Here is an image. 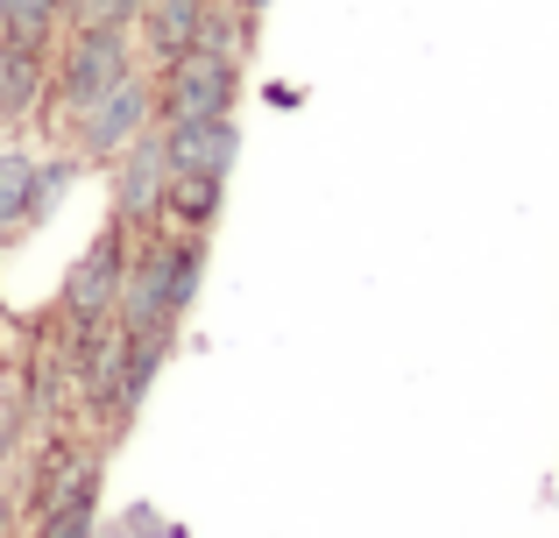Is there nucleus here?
<instances>
[{
    "mask_svg": "<svg viewBox=\"0 0 559 538\" xmlns=\"http://www.w3.org/2000/svg\"><path fill=\"white\" fill-rule=\"evenodd\" d=\"M199 276H205V241L199 235L142 241V249L128 255L114 326H121V333H170L191 312V298H199Z\"/></svg>",
    "mask_w": 559,
    "mask_h": 538,
    "instance_id": "obj_1",
    "label": "nucleus"
},
{
    "mask_svg": "<svg viewBox=\"0 0 559 538\" xmlns=\"http://www.w3.org/2000/svg\"><path fill=\"white\" fill-rule=\"evenodd\" d=\"M121 79H135V36L121 22H79L71 28L64 71H57V99L71 113H85L99 93H114Z\"/></svg>",
    "mask_w": 559,
    "mask_h": 538,
    "instance_id": "obj_2",
    "label": "nucleus"
},
{
    "mask_svg": "<svg viewBox=\"0 0 559 538\" xmlns=\"http://www.w3.org/2000/svg\"><path fill=\"white\" fill-rule=\"evenodd\" d=\"M121 276H128V227L114 220V235L99 241V249H85L79 263H71V276H64V319H71V333L107 326L114 304H121Z\"/></svg>",
    "mask_w": 559,
    "mask_h": 538,
    "instance_id": "obj_3",
    "label": "nucleus"
},
{
    "mask_svg": "<svg viewBox=\"0 0 559 538\" xmlns=\"http://www.w3.org/2000/svg\"><path fill=\"white\" fill-rule=\"evenodd\" d=\"M142 128H156V93H150V79H121L114 93H99L93 107L79 113V156L85 164H107Z\"/></svg>",
    "mask_w": 559,
    "mask_h": 538,
    "instance_id": "obj_4",
    "label": "nucleus"
},
{
    "mask_svg": "<svg viewBox=\"0 0 559 538\" xmlns=\"http://www.w3.org/2000/svg\"><path fill=\"white\" fill-rule=\"evenodd\" d=\"M164 156L170 178L199 170V178L227 184L234 156H241V128H234V113H164Z\"/></svg>",
    "mask_w": 559,
    "mask_h": 538,
    "instance_id": "obj_5",
    "label": "nucleus"
},
{
    "mask_svg": "<svg viewBox=\"0 0 559 538\" xmlns=\"http://www.w3.org/2000/svg\"><path fill=\"white\" fill-rule=\"evenodd\" d=\"M164 192H170L164 128H142V135L114 156V220H121V227L156 220V213H164Z\"/></svg>",
    "mask_w": 559,
    "mask_h": 538,
    "instance_id": "obj_6",
    "label": "nucleus"
},
{
    "mask_svg": "<svg viewBox=\"0 0 559 538\" xmlns=\"http://www.w3.org/2000/svg\"><path fill=\"white\" fill-rule=\"evenodd\" d=\"M241 93V57L227 50H185L164 64V113H227Z\"/></svg>",
    "mask_w": 559,
    "mask_h": 538,
    "instance_id": "obj_7",
    "label": "nucleus"
},
{
    "mask_svg": "<svg viewBox=\"0 0 559 538\" xmlns=\"http://www.w3.org/2000/svg\"><path fill=\"white\" fill-rule=\"evenodd\" d=\"M199 22H205V0H150L142 8V43H150L156 64H178L199 43Z\"/></svg>",
    "mask_w": 559,
    "mask_h": 538,
    "instance_id": "obj_8",
    "label": "nucleus"
},
{
    "mask_svg": "<svg viewBox=\"0 0 559 538\" xmlns=\"http://www.w3.org/2000/svg\"><path fill=\"white\" fill-rule=\"evenodd\" d=\"M43 99V43H0V121H22Z\"/></svg>",
    "mask_w": 559,
    "mask_h": 538,
    "instance_id": "obj_9",
    "label": "nucleus"
},
{
    "mask_svg": "<svg viewBox=\"0 0 559 538\" xmlns=\"http://www.w3.org/2000/svg\"><path fill=\"white\" fill-rule=\"evenodd\" d=\"M164 355H170V333H128V355H121V418L142 411V397H150Z\"/></svg>",
    "mask_w": 559,
    "mask_h": 538,
    "instance_id": "obj_10",
    "label": "nucleus"
},
{
    "mask_svg": "<svg viewBox=\"0 0 559 538\" xmlns=\"http://www.w3.org/2000/svg\"><path fill=\"white\" fill-rule=\"evenodd\" d=\"M99 531V475H85L64 503L36 511V538H93Z\"/></svg>",
    "mask_w": 559,
    "mask_h": 538,
    "instance_id": "obj_11",
    "label": "nucleus"
},
{
    "mask_svg": "<svg viewBox=\"0 0 559 538\" xmlns=\"http://www.w3.org/2000/svg\"><path fill=\"white\" fill-rule=\"evenodd\" d=\"M28 192H36V156L0 150V235L28 227Z\"/></svg>",
    "mask_w": 559,
    "mask_h": 538,
    "instance_id": "obj_12",
    "label": "nucleus"
},
{
    "mask_svg": "<svg viewBox=\"0 0 559 538\" xmlns=\"http://www.w3.org/2000/svg\"><path fill=\"white\" fill-rule=\"evenodd\" d=\"M164 213H170V220H185L191 235H199V227L219 213V178H199V170L170 178V192H164Z\"/></svg>",
    "mask_w": 559,
    "mask_h": 538,
    "instance_id": "obj_13",
    "label": "nucleus"
},
{
    "mask_svg": "<svg viewBox=\"0 0 559 538\" xmlns=\"http://www.w3.org/2000/svg\"><path fill=\"white\" fill-rule=\"evenodd\" d=\"M57 14H64V0H0V28H8V43H50Z\"/></svg>",
    "mask_w": 559,
    "mask_h": 538,
    "instance_id": "obj_14",
    "label": "nucleus"
},
{
    "mask_svg": "<svg viewBox=\"0 0 559 538\" xmlns=\"http://www.w3.org/2000/svg\"><path fill=\"white\" fill-rule=\"evenodd\" d=\"M79 164H85V156H50V164H36V192H28V220H50V213L64 206V192L79 184Z\"/></svg>",
    "mask_w": 559,
    "mask_h": 538,
    "instance_id": "obj_15",
    "label": "nucleus"
},
{
    "mask_svg": "<svg viewBox=\"0 0 559 538\" xmlns=\"http://www.w3.org/2000/svg\"><path fill=\"white\" fill-rule=\"evenodd\" d=\"M142 8H150V0H93V8H85V22H121V28H135Z\"/></svg>",
    "mask_w": 559,
    "mask_h": 538,
    "instance_id": "obj_16",
    "label": "nucleus"
},
{
    "mask_svg": "<svg viewBox=\"0 0 559 538\" xmlns=\"http://www.w3.org/2000/svg\"><path fill=\"white\" fill-rule=\"evenodd\" d=\"M262 8H270V0H234V14H241V22H248V28H255V22H262Z\"/></svg>",
    "mask_w": 559,
    "mask_h": 538,
    "instance_id": "obj_17",
    "label": "nucleus"
},
{
    "mask_svg": "<svg viewBox=\"0 0 559 538\" xmlns=\"http://www.w3.org/2000/svg\"><path fill=\"white\" fill-rule=\"evenodd\" d=\"M0 538H8V497H0Z\"/></svg>",
    "mask_w": 559,
    "mask_h": 538,
    "instance_id": "obj_18",
    "label": "nucleus"
},
{
    "mask_svg": "<svg viewBox=\"0 0 559 538\" xmlns=\"http://www.w3.org/2000/svg\"><path fill=\"white\" fill-rule=\"evenodd\" d=\"M0 43H8V28H0Z\"/></svg>",
    "mask_w": 559,
    "mask_h": 538,
    "instance_id": "obj_19",
    "label": "nucleus"
}]
</instances>
